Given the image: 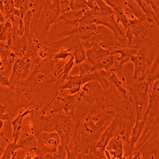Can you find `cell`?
<instances>
[{"mask_svg":"<svg viewBox=\"0 0 159 159\" xmlns=\"http://www.w3.org/2000/svg\"><path fill=\"white\" fill-rule=\"evenodd\" d=\"M138 46L136 43L132 44L130 47H126L116 49L113 52V54L118 55L115 56V62L111 70L118 73H122L124 66L125 64L129 62L132 57H134L138 52Z\"/></svg>","mask_w":159,"mask_h":159,"instance_id":"obj_15","label":"cell"},{"mask_svg":"<svg viewBox=\"0 0 159 159\" xmlns=\"http://www.w3.org/2000/svg\"><path fill=\"white\" fill-rule=\"evenodd\" d=\"M73 55L76 65H79L87 60L86 50L83 45L78 47L73 52Z\"/></svg>","mask_w":159,"mask_h":159,"instance_id":"obj_32","label":"cell"},{"mask_svg":"<svg viewBox=\"0 0 159 159\" xmlns=\"http://www.w3.org/2000/svg\"><path fill=\"white\" fill-rule=\"evenodd\" d=\"M104 91L97 82L92 81L82 85L78 93L77 104L80 105V116L85 115H94L107 109Z\"/></svg>","mask_w":159,"mask_h":159,"instance_id":"obj_4","label":"cell"},{"mask_svg":"<svg viewBox=\"0 0 159 159\" xmlns=\"http://www.w3.org/2000/svg\"><path fill=\"white\" fill-rule=\"evenodd\" d=\"M78 94L70 95L68 90H59L55 99L48 109L50 115L59 113L63 111L68 116L75 115V110L77 104Z\"/></svg>","mask_w":159,"mask_h":159,"instance_id":"obj_12","label":"cell"},{"mask_svg":"<svg viewBox=\"0 0 159 159\" xmlns=\"http://www.w3.org/2000/svg\"><path fill=\"white\" fill-rule=\"evenodd\" d=\"M142 159H158V132L146 142L139 150Z\"/></svg>","mask_w":159,"mask_h":159,"instance_id":"obj_19","label":"cell"},{"mask_svg":"<svg viewBox=\"0 0 159 159\" xmlns=\"http://www.w3.org/2000/svg\"><path fill=\"white\" fill-rule=\"evenodd\" d=\"M110 79V71L97 70L93 73L87 74L82 77V85L92 81L97 82L102 86L104 91H105L109 87Z\"/></svg>","mask_w":159,"mask_h":159,"instance_id":"obj_22","label":"cell"},{"mask_svg":"<svg viewBox=\"0 0 159 159\" xmlns=\"http://www.w3.org/2000/svg\"><path fill=\"white\" fill-rule=\"evenodd\" d=\"M128 136H118L113 138L108 142L105 150H107L111 157L122 158L124 154V144L129 142Z\"/></svg>","mask_w":159,"mask_h":159,"instance_id":"obj_21","label":"cell"},{"mask_svg":"<svg viewBox=\"0 0 159 159\" xmlns=\"http://www.w3.org/2000/svg\"><path fill=\"white\" fill-rule=\"evenodd\" d=\"M10 77L8 76L0 68V85L5 87H10Z\"/></svg>","mask_w":159,"mask_h":159,"instance_id":"obj_38","label":"cell"},{"mask_svg":"<svg viewBox=\"0 0 159 159\" xmlns=\"http://www.w3.org/2000/svg\"><path fill=\"white\" fill-rule=\"evenodd\" d=\"M54 122V132L59 135L61 144L66 150L73 138H76V132L80 124V117L75 114L68 116L62 113L52 114Z\"/></svg>","mask_w":159,"mask_h":159,"instance_id":"obj_7","label":"cell"},{"mask_svg":"<svg viewBox=\"0 0 159 159\" xmlns=\"http://www.w3.org/2000/svg\"><path fill=\"white\" fill-rule=\"evenodd\" d=\"M60 16L59 0L46 1L39 20L34 36L30 43L33 42L40 44L47 43V38L50 26L57 22Z\"/></svg>","mask_w":159,"mask_h":159,"instance_id":"obj_5","label":"cell"},{"mask_svg":"<svg viewBox=\"0 0 159 159\" xmlns=\"http://www.w3.org/2000/svg\"><path fill=\"white\" fill-rule=\"evenodd\" d=\"M82 45L85 50L90 49L94 45H98L111 52L120 48L129 47L128 42L118 40L111 30L102 25H98L96 34L82 42Z\"/></svg>","mask_w":159,"mask_h":159,"instance_id":"obj_9","label":"cell"},{"mask_svg":"<svg viewBox=\"0 0 159 159\" xmlns=\"http://www.w3.org/2000/svg\"><path fill=\"white\" fill-rule=\"evenodd\" d=\"M19 149H20V147L17 143H9L0 159H11L14 158L16 155V152Z\"/></svg>","mask_w":159,"mask_h":159,"instance_id":"obj_31","label":"cell"},{"mask_svg":"<svg viewBox=\"0 0 159 159\" xmlns=\"http://www.w3.org/2000/svg\"><path fill=\"white\" fill-rule=\"evenodd\" d=\"M7 41V35L5 30V25L0 27V43Z\"/></svg>","mask_w":159,"mask_h":159,"instance_id":"obj_41","label":"cell"},{"mask_svg":"<svg viewBox=\"0 0 159 159\" xmlns=\"http://www.w3.org/2000/svg\"><path fill=\"white\" fill-rule=\"evenodd\" d=\"M2 66V60H1V58H0V67Z\"/></svg>","mask_w":159,"mask_h":159,"instance_id":"obj_50","label":"cell"},{"mask_svg":"<svg viewBox=\"0 0 159 159\" xmlns=\"http://www.w3.org/2000/svg\"><path fill=\"white\" fill-rule=\"evenodd\" d=\"M17 144L20 149H22L25 152H31L38 148V141L34 135L27 132H22L18 141Z\"/></svg>","mask_w":159,"mask_h":159,"instance_id":"obj_26","label":"cell"},{"mask_svg":"<svg viewBox=\"0 0 159 159\" xmlns=\"http://www.w3.org/2000/svg\"><path fill=\"white\" fill-rule=\"evenodd\" d=\"M151 10H152L155 17L158 20L159 16V1L158 0H147Z\"/></svg>","mask_w":159,"mask_h":159,"instance_id":"obj_36","label":"cell"},{"mask_svg":"<svg viewBox=\"0 0 159 159\" xmlns=\"http://www.w3.org/2000/svg\"><path fill=\"white\" fill-rule=\"evenodd\" d=\"M35 110L36 108L33 106H31L26 109H22L20 110L18 116L14 120L11 121V124L13 127L12 138L14 139V143H17V141L22 132L25 119Z\"/></svg>","mask_w":159,"mask_h":159,"instance_id":"obj_20","label":"cell"},{"mask_svg":"<svg viewBox=\"0 0 159 159\" xmlns=\"http://www.w3.org/2000/svg\"><path fill=\"white\" fill-rule=\"evenodd\" d=\"M84 159H100L98 157H97L93 152H90L88 154H85L84 155Z\"/></svg>","mask_w":159,"mask_h":159,"instance_id":"obj_44","label":"cell"},{"mask_svg":"<svg viewBox=\"0 0 159 159\" xmlns=\"http://www.w3.org/2000/svg\"><path fill=\"white\" fill-rule=\"evenodd\" d=\"M10 119V115L8 113H0V132L2 129L3 122V120H8Z\"/></svg>","mask_w":159,"mask_h":159,"instance_id":"obj_42","label":"cell"},{"mask_svg":"<svg viewBox=\"0 0 159 159\" xmlns=\"http://www.w3.org/2000/svg\"><path fill=\"white\" fill-rule=\"evenodd\" d=\"M92 24H96L97 25L104 26L113 32L118 40L121 42H127L125 34L120 29L119 25L116 23L115 14L102 17H96L92 21Z\"/></svg>","mask_w":159,"mask_h":159,"instance_id":"obj_18","label":"cell"},{"mask_svg":"<svg viewBox=\"0 0 159 159\" xmlns=\"http://www.w3.org/2000/svg\"><path fill=\"white\" fill-rule=\"evenodd\" d=\"M5 25V30L7 35V45L8 47H10L13 42V40H14V28H13L11 22L8 20H6Z\"/></svg>","mask_w":159,"mask_h":159,"instance_id":"obj_34","label":"cell"},{"mask_svg":"<svg viewBox=\"0 0 159 159\" xmlns=\"http://www.w3.org/2000/svg\"><path fill=\"white\" fill-rule=\"evenodd\" d=\"M66 61L54 58L36 66L24 80L14 89L20 93L30 107L44 115L58 93L59 79Z\"/></svg>","mask_w":159,"mask_h":159,"instance_id":"obj_1","label":"cell"},{"mask_svg":"<svg viewBox=\"0 0 159 159\" xmlns=\"http://www.w3.org/2000/svg\"><path fill=\"white\" fill-rule=\"evenodd\" d=\"M125 31V38L129 47L132 45V40L134 38L138 39H142L147 37L148 34V30L147 27L141 20L137 19L129 20Z\"/></svg>","mask_w":159,"mask_h":159,"instance_id":"obj_16","label":"cell"},{"mask_svg":"<svg viewBox=\"0 0 159 159\" xmlns=\"http://www.w3.org/2000/svg\"><path fill=\"white\" fill-rule=\"evenodd\" d=\"M115 112L111 110L101 113L80 117V124L76 135V146L78 153L88 154L94 150L101 134L107 129L105 123L113 118Z\"/></svg>","mask_w":159,"mask_h":159,"instance_id":"obj_3","label":"cell"},{"mask_svg":"<svg viewBox=\"0 0 159 159\" xmlns=\"http://www.w3.org/2000/svg\"><path fill=\"white\" fill-rule=\"evenodd\" d=\"M159 110V80H157L150 87L148 102L143 118H151L158 116Z\"/></svg>","mask_w":159,"mask_h":159,"instance_id":"obj_17","label":"cell"},{"mask_svg":"<svg viewBox=\"0 0 159 159\" xmlns=\"http://www.w3.org/2000/svg\"><path fill=\"white\" fill-rule=\"evenodd\" d=\"M159 77V54L158 52L150 67L145 71L144 74L136 82L144 81L148 83L150 87L158 80Z\"/></svg>","mask_w":159,"mask_h":159,"instance_id":"obj_24","label":"cell"},{"mask_svg":"<svg viewBox=\"0 0 159 159\" xmlns=\"http://www.w3.org/2000/svg\"><path fill=\"white\" fill-rule=\"evenodd\" d=\"M108 88L104 91L107 108L111 109L124 120L130 123L136 121V111L131 96L130 86L127 85L122 73L110 70Z\"/></svg>","mask_w":159,"mask_h":159,"instance_id":"obj_2","label":"cell"},{"mask_svg":"<svg viewBox=\"0 0 159 159\" xmlns=\"http://www.w3.org/2000/svg\"><path fill=\"white\" fill-rule=\"evenodd\" d=\"M82 86V77L80 75L69 76L66 82L58 87L59 90H68L70 95L78 94Z\"/></svg>","mask_w":159,"mask_h":159,"instance_id":"obj_27","label":"cell"},{"mask_svg":"<svg viewBox=\"0 0 159 159\" xmlns=\"http://www.w3.org/2000/svg\"><path fill=\"white\" fill-rule=\"evenodd\" d=\"M4 10H5V5L3 0H0V11H1L3 14H4Z\"/></svg>","mask_w":159,"mask_h":159,"instance_id":"obj_47","label":"cell"},{"mask_svg":"<svg viewBox=\"0 0 159 159\" xmlns=\"http://www.w3.org/2000/svg\"><path fill=\"white\" fill-rule=\"evenodd\" d=\"M86 11H87L71 10L64 15H61L57 20V22L63 20L64 22V25L70 24L73 25V28L76 27L79 24L80 20L82 18Z\"/></svg>","mask_w":159,"mask_h":159,"instance_id":"obj_29","label":"cell"},{"mask_svg":"<svg viewBox=\"0 0 159 159\" xmlns=\"http://www.w3.org/2000/svg\"><path fill=\"white\" fill-rule=\"evenodd\" d=\"M38 141V155L43 156L46 154L56 153L61 144V139L56 132H43L36 136Z\"/></svg>","mask_w":159,"mask_h":159,"instance_id":"obj_14","label":"cell"},{"mask_svg":"<svg viewBox=\"0 0 159 159\" xmlns=\"http://www.w3.org/2000/svg\"><path fill=\"white\" fill-rule=\"evenodd\" d=\"M6 46H7V44H5L4 42L0 43V56H1V54H2V52H3Z\"/></svg>","mask_w":159,"mask_h":159,"instance_id":"obj_46","label":"cell"},{"mask_svg":"<svg viewBox=\"0 0 159 159\" xmlns=\"http://www.w3.org/2000/svg\"><path fill=\"white\" fill-rule=\"evenodd\" d=\"M2 139H4V137H3V134H0V141H1Z\"/></svg>","mask_w":159,"mask_h":159,"instance_id":"obj_49","label":"cell"},{"mask_svg":"<svg viewBox=\"0 0 159 159\" xmlns=\"http://www.w3.org/2000/svg\"><path fill=\"white\" fill-rule=\"evenodd\" d=\"M57 153L60 159H65L67 157V151H66V149L63 147L61 144H60L57 150Z\"/></svg>","mask_w":159,"mask_h":159,"instance_id":"obj_39","label":"cell"},{"mask_svg":"<svg viewBox=\"0 0 159 159\" xmlns=\"http://www.w3.org/2000/svg\"><path fill=\"white\" fill-rule=\"evenodd\" d=\"M5 21H6V19H5V18L4 17L3 14L1 11H0V27H2V26L5 25Z\"/></svg>","mask_w":159,"mask_h":159,"instance_id":"obj_45","label":"cell"},{"mask_svg":"<svg viewBox=\"0 0 159 159\" xmlns=\"http://www.w3.org/2000/svg\"><path fill=\"white\" fill-rule=\"evenodd\" d=\"M111 159H127V157L124 155L122 158H113V157H111Z\"/></svg>","mask_w":159,"mask_h":159,"instance_id":"obj_48","label":"cell"},{"mask_svg":"<svg viewBox=\"0 0 159 159\" xmlns=\"http://www.w3.org/2000/svg\"><path fill=\"white\" fill-rule=\"evenodd\" d=\"M11 90V89L10 88H8V87L5 88V87H3L0 85V96L4 97V98L5 99L10 93Z\"/></svg>","mask_w":159,"mask_h":159,"instance_id":"obj_40","label":"cell"},{"mask_svg":"<svg viewBox=\"0 0 159 159\" xmlns=\"http://www.w3.org/2000/svg\"><path fill=\"white\" fill-rule=\"evenodd\" d=\"M149 89L148 83L144 81L134 82L130 86V94L136 111V120H142L147 110Z\"/></svg>","mask_w":159,"mask_h":159,"instance_id":"obj_11","label":"cell"},{"mask_svg":"<svg viewBox=\"0 0 159 159\" xmlns=\"http://www.w3.org/2000/svg\"><path fill=\"white\" fill-rule=\"evenodd\" d=\"M39 159H60V158H59L57 153L56 152V153L46 154L43 156H40V158Z\"/></svg>","mask_w":159,"mask_h":159,"instance_id":"obj_43","label":"cell"},{"mask_svg":"<svg viewBox=\"0 0 159 159\" xmlns=\"http://www.w3.org/2000/svg\"><path fill=\"white\" fill-rule=\"evenodd\" d=\"M87 6L95 17H102L114 14L113 10L103 0H89Z\"/></svg>","mask_w":159,"mask_h":159,"instance_id":"obj_23","label":"cell"},{"mask_svg":"<svg viewBox=\"0 0 159 159\" xmlns=\"http://www.w3.org/2000/svg\"><path fill=\"white\" fill-rule=\"evenodd\" d=\"M104 2L113 10L114 14L116 17V23L118 24L122 23L126 30L129 20L119 3V0H106Z\"/></svg>","mask_w":159,"mask_h":159,"instance_id":"obj_28","label":"cell"},{"mask_svg":"<svg viewBox=\"0 0 159 159\" xmlns=\"http://www.w3.org/2000/svg\"><path fill=\"white\" fill-rule=\"evenodd\" d=\"M70 9L74 11H87L89 10L87 1L85 0H71L70 1Z\"/></svg>","mask_w":159,"mask_h":159,"instance_id":"obj_33","label":"cell"},{"mask_svg":"<svg viewBox=\"0 0 159 159\" xmlns=\"http://www.w3.org/2000/svg\"><path fill=\"white\" fill-rule=\"evenodd\" d=\"M73 53L69 50L66 49H61L57 54L53 57L55 62H57L59 61H66L68 57H73Z\"/></svg>","mask_w":159,"mask_h":159,"instance_id":"obj_35","label":"cell"},{"mask_svg":"<svg viewBox=\"0 0 159 159\" xmlns=\"http://www.w3.org/2000/svg\"><path fill=\"white\" fill-rule=\"evenodd\" d=\"M145 118H143L142 120H136L134 124V126L132 129L129 142L124 144L127 146L132 152L134 151L136 144L142 134V132L145 126Z\"/></svg>","mask_w":159,"mask_h":159,"instance_id":"obj_25","label":"cell"},{"mask_svg":"<svg viewBox=\"0 0 159 159\" xmlns=\"http://www.w3.org/2000/svg\"><path fill=\"white\" fill-rule=\"evenodd\" d=\"M31 65L32 61L28 56L19 58L15 62L9 79L11 89H14L29 75Z\"/></svg>","mask_w":159,"mask_h":159,"instance_id":"obj_13","label":"cell"},{"mask_svg":"<svg viewBox=\"0 0 159 159\" xmlns=\"http://www.w3.org/2000/svg\"><path fill=\"white\" fill-rule=\"evenodd\" d=\"M61 15H64L71 11L70 0H61L60 1Z\"/></svg>","mask_w":159,"mask_h":159,"instance_id":"obj_37","label":"cell"},{"mask_svg":"<svg viewBox=\"0 0 159 159\" xmlns=\"http://www.w3.org/2000/svg\"><path fill=\"white\" fill-rule=\"evenodd\" d=\"M118 136H127L125 120L115 113L113 120L102 132L94 150L91 152L100 159H107L104 151L111 139Z\"/></svg>","mask_w":159,"mask_h":159,"instance_id":"obj_8","label":"cell"},{"mask_svg":"<svg viewBox=\"0 0 159 159\" xmlns=\"http://www.w3.org/2000/svg\"><path fill=\"white\" fill-rule=\"evenodd\" d=\"M74 65H75V59H74V57L73 56L70 59V60L67 62L65 64L64 67L62 69V72H61V77L59 79L60 85L64 84L66 82V80H67L68 76H70L69 75L71 71L74 67Z\"/></svg>","mask_w":159,"mask_h":159,"instance_id":"obj_30","label":"cell"},{"mask_svg":"<svg viewBox=\"0 0 159 159\" xmlns=\"http://www.w3.org/2000/svg\"><path fill=\"white\" fill-rule=\"evenodd\" d=\"M136 39L138 40L135 42L138 46V52L130 59V62L134 64V82L137 81L151 66L158 52L150 38Z\"/></svg>","mask_w":159,"mask_h":159,"instance_id":"obj_6","label":"cell"},{"mask_svg":"<svg viewBox=\"0 0 159 159\" xmlns=\"http://www.w3.org/2000/svg\"><path fill=\"white\" fill-rule=\"evenodd\" d=\"M87 61L92 66L91 73L97 70L110 71L115 62V55L98 45H94L86 50Z\"/></svg>","mask_w":159,"mask_h":159,"instance_id":"obj_10","label":"cell"}]
</instances>
